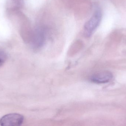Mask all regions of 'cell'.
<instances>
[{"label": "cell", "instance_id": "cell-1", "mask_svg": "<svg viewBox=\"0 0 126 126\" xmlns=\"http://www.w3.org/2000/svg\"><path fill=\"white\" fill-rule=\"evenodd\" d=\"M102 13L99 10H96L84 26V33L87 37H90L97 29L101 21Z\"/></svg>", "mask_w": 126, "mask_h": 126}, {"label": "cell", "instance_id": "cell-3", "mask_svg": "<svg viewBox=\"0 0 126 126\" xmlns=\"http://www.w3.org/2000/svg\"><path fill=\"white\" fill-rule=\"evenodd\" d=\"M113 77V74L110 72L103 71L93 74L90 77V80L95 83H106L110 81Z\"/></svg>", "mask_w": 126, "mask_h": 126}, {"label": "cell", "instance_id": "cell-4", "mask_svg": "<svg viewBox=\"0 0 126 126\" xmlns=\"http://www.w3.org/2000/svg\"><path fill=\"white\" fill-rule=\"evenodd\" d=\"M45 41L44 31L42 29H38L35 32L32 40V47L35 49H39L43 46Z\"/></svg>", "mask_w": 126, "mask_h": 126}, {"label": "cell", "instance_id": "cell-5", "mask_svg": "<svg viewBox=\"0 0 126 126\" xmlns=\"http://www.w3.org/2000/svg\"><path fill=\"white\" fill-rule=\"evenodd\" d=\"M7 58V55L3 51L0 50V67L5 63Z\"/></svg>", "mask_w": 126, "mask_h": 126}, {"label": "cell", "instance_id": "cell-2", "mask_svg": "<svg viewBox=\"0 0 126 126\" xmlns=\"http://www.w3.org/2000/svg\"><path fill=\"white\" fill-rule=\"evenodd\" d=\"M24 120L23 115L17 113L8 114L0 120V125L2 126H18L21 125Z\"/></svg>", "mask_w": 126, "mask_h": 126}]
</instances>
